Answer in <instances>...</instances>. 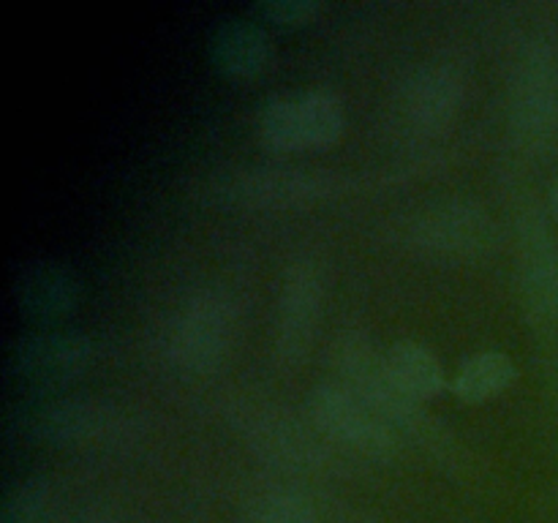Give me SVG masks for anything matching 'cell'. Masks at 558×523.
<instances>
[{"label": "cell", "mask_w": 558, "mask_h": 523, "mask_svg": "<svg viewBox=\"0 0 558 523\" xmlns=\"http://www.w3.org/2000/svg\"><path fill=\"white\" fill-rule=\"evenodd\" d=\"M548 210H550V216L558 221V178H554V183H550V188H548Z\"/></svg>", "instance_id": "44dd1931"}, {"label": "cell", "mask_w": 558, "mask_h": 523, "mask_svg": "<svg viewBox=\"0 0 558 523\" xmlns=\"http://www.w3.org/2000/svg\"><path fill=\"white\" fill-rule=\"evenodd\" d=\"M510 125L523 147H543L558 131V80L554 60L529 52L510 85Z\"/></svg>", "instance_id": "8fae6325"}, {"label": "cell", "mask_w": 558, "mask_h": 523, "mask_svg": "<svg viewBox=\"0 0 558 523\" xmlns=\"http://www.w3.org/2000/svg\"><path fill=\"white\" fill-rule=\"evenodd\" d=\"M52 507V485L47 477H25L3 504V523H47Z\"/></svg>", "instance_id": "d6986e66"}, {"label": "cell", "mask_w": 558, "mask_h": 523, "mask_svg": "<svg viewBox=\"0 0 558 523\" xmlns=\"http://www.w3.org/2000/svg\"><path fill=\"white\" fill-rule=\"evenodd\" d=\"M207 52L221 74L234 80H248L262 74L272 60V38L251 16H218L210 27Z\"/></svg>", "instance_id": "9a60e30c"}, {"label": "cell", "mask_w": 558, "mask_h": 523, "mask_svg": "<svg viewBox=\"0 0 558 523\" xmlns=\"http://www.w3.org/2000/svg\"><path fill=\"white\" fill-rule=\"evenodd\" d=\"M341 188V174L327 169L240 167L207 172L196 194L232 207H300L330 199Z\"/></svg>", "instance_id": "7a4b0ae2"}, {"label": "cell", "mask_w": 558, "mask_h": 523, "mask_svg": "<svg viewBox=\"0 0 558 523\" xmlns=\"http://www.w3.org/2000/svg\"><path fill=\"white\" fill-rule=\"evenodd\" d=\"M80 523H112V521H109L107 515H87V518H82Z\"/></svg>", "instance_id": "7402d4cb"}, {"label": "cell", "mask_w": 558, "mask_h": 523, "mask_svg": "<svg viewBox=\"0 0 558 523\" xmlns=\"http://www.w3.org/2000/svg\"><path fill=\"white\" fill-rule=\"evenodd\" d=\"M347 129L343 101L327 87H314L300 96L270 98L259 109L256 134L262 145L278 153L322 150L336 145Z\"/></svg>", "instance_id": "277c9868"}, {"label": "cell", "mask_w": 558, "mask_h": 523, "mask_svg": "<svg viewBox=\"0 0 558 523\" xmlns=\"http://www.w3.org/2000/svg\"><path fill=\"white\" fill-rule=\"evenodd\" d=\"M248 515L254 523H319V504L292 479L262 483L248 494Z\"/></svg>", "instance_id": "ac0fdd59"}, {"label": "cell", "mask_w": 558, "mask_h": 523, "mask_svg": "<svg viewBox=\"0 0 558 523\" xmlns=\"http://www.w3.org/2000/svg\"><path fill=\"white\" fill-rule=\"evenodd\" d=\"M238 338V303L221 287L191 292L174 311L167 336L172 365L185 374H213L232 354Z\"/></svg>", "instance_id": "3957f363"}, {"label": "cell", "mask_w": 558, "mask_h": 523, "mask_svg": "<svg viewBox=\"0 0 558 523\" xmlns=\"http://www.w3.org/2000/svg\"><path fill=\"white\" fill-rule=\"evenodd\" d=\"M515 379V360L507 352H499V349H485V352H474L472 357L458 365L450 390L463 403H485L510 390Z\"/></svg>", "instance_id": "e0dca14e"}, {"label": "cell", "mask_w": 558, "mask_h": 523, "mask_svg": "<svg viewBox=\"0 0 558 523\" xmlns=\"http://www.w3.org/2000/svg\"><path fill=\"white\" fill-rule=\"evenodd\" d=\"M243 434L251 450L281 472L314 474L336 463V450L314 423L276 406H254L243 414Z\"/></svg>", "instance_id": "8992f818"}, {"label": "cell", "mask_w": 558, "mask_h": 523, "mask_svg": "<svg viewBox=\"0 0 558 523\" xmlns=\"http://www.w3.org/2000/svg\"><path fill=\"white\" fill-rule=\"evenodd\" d=\"M332 368L338 374L336 381L354 392L398 439L417 441L434 452L445 445V428L425 412V403L414 401L398 387L387 368L385 352H379L374 338L363 330H347L336 338Z\"/></svg>", "instance_id": "6da1fadb"}, {"label": "cell", "mask_w": 558, "mask_h": 523, "mask_svg": "<svg viewBox=\"0 0 558 523\" xmlns=\"http://www.w3.org/2000/svg\"><path fill=\"white\" fill-rule=\"evenodd\" d=\"M466 101V76L456 63H425L401 90V114L417 134H441Z\"/></svg>", "instance_id": "7c38bea8"}, {"label": "cell", "mask_w": 558, "mask_h": 523, "mask_svg": "<svg viewBox=\"0 0 558 523\" xmlns=\"http://www.w3.org/2000/svg\"><path fill=\"white\" fill-rule=\"evenodd\" d=\"M96 360V343L80 330H33L16 338L9 352L11 376L31 385H65Z\"/></svg>", "instance_id": "30bf717a"}, {"label": "cell", "mask_w": 558, "mask_h": 523, "mask_svg": "<svg viewBox=\"0 0 558 523\" xmlns=\"http://www.w3.org/2000/svg\"><path fill=\"white\" fill-rule=\"evenodd\" d=\"M325 314V278L311 259H298L283 270L278 287L276 319H272V349L287 368L303 363L319 338Z\"/></svg>", "instance_id": "ba28073f"}, {"label": "cell", "mask_w": 558, "mask_h": 523, "mask_svg": "<svg viewBox=\"0 0 558 523\" xmlns=\"http://www.w3.org/2000/svg\"><path fill=\"white\" fill-rule=\"evenodd\" d=\"M82 297V281L71 265L60 259H33L14 278V303L38 325H52L74 314Z\"/></svg>", "instance_id": "5bb4252c"}, {"label": "cell", "mask_w": 558, "mask_h": 523, "mask_svg": "<svg viewBox=\"0 0 558 523\" xmlns=\"http://www.w3.org/2000/svg\"><path fill=\"white\" fill-rule=\"evenodd\" d=\"M322 11L319 0H259L254 3V14L278 25H303Z\"/></svg>", "instance_id": "ffe728a7"}, {"label": "cell", "mask_w": 558, "mask_h": 523, "mask_svg": "<svg viewBox=\"0 0 558 523\" xmlns=\"http://www.w3.org/2000/svg\"><path fill=\"white\" fill-rule=\"evenodd\" d=\"M409 240L414 248L436 259H483L496 243V227L480 202L452 196L420 210L409 229Z\"/></svg>", "instance_id": "52a82bcc"}, {"label": "cell", "mask_w": 558, "mask_h": 523, "mask_svg": "<svg viewBox=\"0 0 558 523\" xmlns=\"http://www.w3.org/2000/svg\"><path fill=\"white\" fill-rule=\"evenodd\" d=\"M311 423L341 452L387 461L401 450L403 441L360 401L341 381H322L305 403Z\"/></svg>", "instance_id": "5b68a950"}, {"label": "cell", "mask_w": 558, "mask_h": 523, "mask_svg": "<svg viewBox=\"0 0 558 523\" xmlns=\"http://www.w3.org/2000/svg\"><path fill=\"white\" fill-rule=\"evenodd\" d=\"M518 276L532 314L543 319L558 314V238L543 212H529L521 221Z\"/></svg>", "instance_id": "4fadbf2b"}, {"label": "cell", "mask_w": 558, "mask_h": 523, "mask_svg": "<svg viewBox=\"0 0 558 523\" xmlns=\"http://www.w3.org/2000/svg\"><path fill=\"white\" fill-rule=\"evenodd\" d=\"M123 412L98 398H54L22 414V428L31 439L58 447L101 445L123 430Z\"/></svg>", "instance_id": "9c48e42d"}, {"label": "cell", "mask_w": 558, "mask_h": 523, "mask_svg": "<svg viewBox=\"0 0 558 523\" xmlns=\"http://www.w3.org/2000/svg\"><path fill=\"white\" fill-rule=\"evenodd\" d=\"M387 368H390L392 379L398 381L407 396L414 401L428 403L439 398L447 387V374L441 360L436 357L434 349L425 343L414 341V338H401L392 346L385 349Z\"/></svg>", "instance_id": "2e32d148"}]
</instances>
